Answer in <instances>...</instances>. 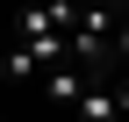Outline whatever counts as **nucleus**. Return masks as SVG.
Wrapping results in <instances>:
<instances>
[{"label": "nucleus", "instance_id": "f03ea898", "mask_svg": "<svg viewBox=\"0 0 129 122\" xmlns=\"http://www.w3.org/2000/svg\"><path fill=\"white\" fill-rule=\"evenodd\" d=\"M0 72H7V79H36V72H43V57L29 50V43H14V50H7V65H0Z\"/></svg>", "mask_w": 129, "mask_h": 122}, {"label": "nucleus", "instance_id": "f257e3e1", "mask_svg": "<svg viewBox=\"0 0 129 122\" xmlns=\"http://www.w3.org/2000/svg\"><path fill=\"white\" fill-rule=\"evenodd\" d=\"M72 115H79V122H129V115H122V94H115V79H108V86H93V94L79 101Z\"/></svg>", "mask_w": 129, "mask_h": 122}]
</instances>
